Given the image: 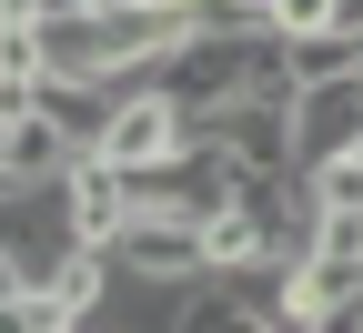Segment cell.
I'll return each instance as SVG.
<instances>
[{
	"instance_id": "obj_1",
	"label": "cell",
	"mask_w": 363,
	"mask_h": 333,
	"mask_svg": "<svg viewBox=\"0 0 363 333\" xmlns=\"http://www.w3.org/2000/svg\"><path fill=\"white\" fill-rule=\"evenodd\" d=\"M0 253H11L21 293H51V273L81 253V232H71V192H61V182H11V192H0Z\"/></svg>"
},
{
	"instance_id": "obj_2",
	"label": "cell",
	"mask_w": 363,
	"mask_h": 333,
	"mask_svg": "<svg viewBox=\"0 0 363 333\" xmlns=\"http://www.w3.org/2000/svg\"><path fill=\"white\" fill-rule=\"evenodd\" d=\"M353 152H363V71L303 81L293 91V172H323V162H353Z\"/></svg>"
},
{
	"instance_id": "obj_3",
	"label": "cell",
	"mask_w": 363,
	"mask_h": 333,
	"mask_svg": "<svg viewBox=\"0 0 363 333\" xmlns=\"http://www.w3.org/2000/svg\"><path fill=\"white\" fill-rule=\"evenodd\" d=\"M111 263H121L131 293H192V283H212V263H202V222H131L121 243H111Z\"/></svg>"
},
{
	"instance_id": "obj_4",
	"label": "cell",
	"mask_w": 363,
	"mask_h": 333,
	"mask_svg": "<svg viewBox=\"0 0 363 333\" xmlns=\"http://www.w3.org/2000/svg\"><path fill=\"white\" fill-rule=\"evenodd\" d=\"M182 152H192V111H182L172 91H131L111 111V131H101V162H121V172H162Z\"/></svg>"
},
{
	"instance_id": "obj_5",
	"label": "cell",
	"mask_w": 363,
	"mask_h": 333,
	"mask_svg": "<svg viewBox=\"0 0 363 333\" xmlns=\"http://www.w3.org/2000/svg\"><path fill=\"white\" fill-rule=\"evenodd\" d=\"M61 192H71V232L91 253H111L131 222H142V192H131V172L121 162H101V152H81L71 172H61Z\"/></svg>"
},
{
	"instance_id": "obj_6",
	"label": "cell",
	"mask_w": 363,
	"mask_h": 333,
	"mask_svg": "<svg viewBox=\"0 0 363 333\" xmlns=\"http://www.w3.org/2000/svg\"><path fill=\"white\" fill-rule=\"evenodd\" d=\"M81 152H71V131L51 121V111H30V121H11V131H0V172H11V182H61Z\"/></svg>"
},
{
	"instance_id": "obj_7",
	"label": "cell",
	"mask_w": 363,
	"mask_h": 333,
	"mask_svg": "<svg viewBox=\"0 0 363 333\" xmlns=\"http://www.w3.org/2000/svg\"><path fill=\"white\" fill-rule=\"evenodd\" d=\"M202 263H212V283H233V273L272 263V232H262V212H252V202H222V212L202 222Z\"/></svg>"
},
{
	"instance_id": "obj_8",
	"label": "cell",
	"mask_w": 363,
	"mask_h": 333,
	"mask_svg": "<svg viewBox=\"0 0 363 333\" xmlns=\"http://www.w3.org/2000/svg\"><path fill=\"white\" fill-rule=\"evenodd\" d=\"M172 333H262V313L233 293V283H192L182 313H172Z\"/></svg>"
},
{
	"instance_id": "obj_9",
	"label": "cell",
	"mask_w": 363,
	"mask_h": 333,
	"mask_svg": "<svg viewBox=\"0 0 363 333\" xmlns=\"http://www.w3.org/2000/svg\"><path fill=\"white\" fill-rule=\"evenodd\" d=\"M303 192H313V212H363V152H353V162H323V172H303Z\"/></svg>"
},
{
	"instance_id": "obj_10",
	"label": "cell",
	"mask_w": 363,
	"mask_h": 333,
	"mask_svg": "<svg viewBox=\"0 0 363 333\" xmlns=\"http://www.w3.org/2000/svg\"><path fill=\"white\" fill-rule=\"evenodd\" d=\"M0 333H81L51 293H11V303H0Z\"/></svg>"
},
{
	"instance_id": "obj_11",
	"label": "cell",
	"mask_w": 363,
	"mask_h": 333,
	"mask_svg": "<svg viewBox=\"0 0 363 333\" xmlns=\"http://www.w3.org/2000/svg\"><path fill=\"white\" fill-rule=\"evenodd\" d=\"M353 71H363V40H353Z\"/></svg>"
},
{
	"instance_id": "obj_12",
	"label": "cell",
	"mask_w": 363,
	"mask_h": 333,
	"mask_svg": "<svg viewBox=\"0 0 363 333\" xmlns=\"http://www.w3.org/2000/svg\"><path fill=\"white\" fill-rule=\"evenodd\" d=\"M0 192H11V172H0Z\"/></svg>"
}]
</instances>
